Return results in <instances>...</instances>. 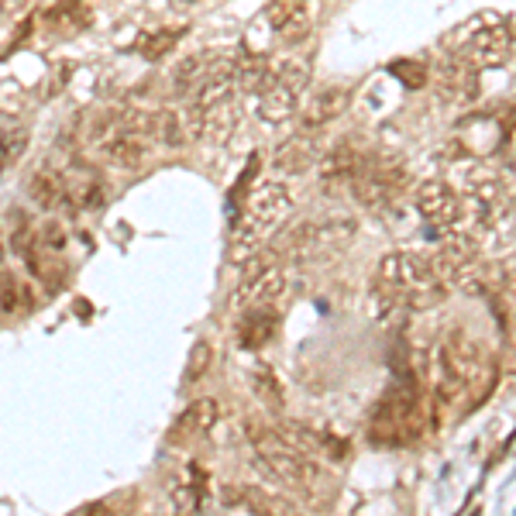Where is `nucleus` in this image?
<instances>
[{"label":"nucleus","mask_w":516,"mask_h":516,"mask_svg":"<svg viewBox=\"0 0 516 516\" xmlns=\"http://www.w3.org/2000/svg\"><path fill=\"white\" fill-rule=\"evenodd\" d=\"M245 430H248V437H252L255 458L265 472H272L276 479H283L286 486H293L307 503H314L317 510H327V506H331L338 486H334V479L327 475V468L317 465V458L296 451L276 424L269 427V424H258V420H248Z\"/></svg>","instance_id":"f257e3e1"},{"label":"nucleus","mask_w":516,"mask_h":516,"mask_svg":"<svg viewBox=\"0 0 516 516\" xmlns=\"http://www.w3.org/2000/svg\"><path fill=\"white\" fill-rule=\"evenodd\" d=\"M289 214H293V193H289L286 183L269 179V183L258 186L252 197L245 200V214H241V221L231 231L234 262H245L248 255H255L272 231L283 228Z\"/></svg>","instance_id":"f03ea898"},{"label":"nucleus","mask_w":516,"mask_h":516,"mask_svg":"<svg viewBox=\"0 0 516 516\" xmlns=\"http://www.w3.org/2000/svg\"><path fill=\"white\" fill-rule=\"evenodd\" d=\"M406 186H410V172L400 155L389 148H365L362 166L351 179V193L365 210H386L403 197Z\"/></svg>","instance_id":"7ed1b4c3"},{"label":"nucleus","mask_w":516,"mask_h":516,"mask_svg":"<svg viewBox=\"0 0 516 516\" xmlns=\"http://www.w3.org/2000/svg\"><path fill=\"white\" fill-rule=\"evenodd\" d=\"M351 238H355V221H351V217L307 221V224H300V228L283 234L279 255H286L289 262H317V258H331V255H338L341 248H348Z\"/></svg>","instance_id":"20e7f679"},{"label":"nucleus","mask_w":516,"mask_h":516,"mask_svg":"<svg viewBox=\"0 0 516 516\" xmlns=\"http://www.w3.org/2000/svg\"><path fill=\"white\" fill-rule=\"evenodd\" d=\"M420 434L417 382H400L372 413V437L379 444H410Z\"/></svg>","instance_id":"39448f33"},{"label":"nucleus","mask_w":516,"mask_h":516,"mask_svg":"<svg viewBox=\"0 0 516 516\" xmlns=\"http://www.w3.org/2000/svg\"><path fill=\"white\" fill-rule=\"evenodd\" d=\"M310 80L307 62L300 59H286V62H272V76L269 83L258 90V117L265 124H283L296 114L300 107V93Z\"/></svg>","instance_id":"423d86ee"},{"label":"nucleus","mask_w":516,"mask_h":516,"mask_svg":"<svg viewBox=\"0 0 516 516\" xmlns=\"http://www.w3.org/2000/svg\"><path fill=\"white\" fill-rule=\"evenodd\" d=\"M417 214L424 217V224L437 234L458 231L465 221V203H461L458 190L444 179H424L417 186Z\"/></svg>","instance_id":"0eeeda50"},{"label":"nucleus","mask_w":516,"mask_h":516,"mask_svg":"<svg viewBox=\"0 0 516 516\" xmlns=\"http://www.w3.org/2000/svg\"><path fill=\"white\" fill-rule=\"evenodd\" d=\"M461 203L468 207V214L475 217L479 224H492L506 207V197H503V186L492 172L472 166L465 172V193H458Z\"/></svg>","instance_id":"6e6552de"},{"label":"nucleus","mask_w":516,"mask_h":516,"mask_svg":"<svg viewBox=\"0 0 516 516\" xmlns=\"http://www.w3.org/2000/svg\"><path fill=\"white\" fill-rule=\"evenodd\" d=\"M362 155L365 148L358 138H341L334 148H327L324 159H320V186L324 190H338V186H351V179H355L358 166H362Z\"/></svg>","instance_id":"1a4fd4ad"},{"label":"nucleus","mask_w":516,"mask_h":516,"mask_svg":"<svg viewBox=\"0 0 516 516\" xmlns=\"http://www.w3.org/2000/svg\"><path fill=\"white\" fill-rule=\"evenodd\" d=\"M510 52H513V31L506 25H489V28L475 31L472 42H468V49L461 52V56L482 73V69L503 66V62L510 59Z\"/></svg>","instance_id":"9d476101"},{"label":"nucleus","mask_w":516,"mask_h":516,"mask_svg":"<svg viewBox=\"0 0 516 516\" xmlns=\"http://www.w3.org/2000/svg\"><path fill=\"white\" fill-rule=\"evenodd\" d=\"M286 296V272L279 269L276 262L269 265V269H262L255 279H248L245 286H238V293H234V303H238L241 310H265V307H276L283 303Z\"/></svg>","instance_id":"9b49d317"},{"label":"nucleus","mask_w":516,"mask_h":516,"mask_svg":"<svg viewBox=\"0 0 516 516\" xmlns=\"http://www.w3.org/2000/svg\"><path fill=\"white\" fill-rule=\"evenodd\" d=\"M234 128H238V97L207 107V111H190V131L203 145H224Z\"/></svg>","instance_id":"f8f14e48"},{"label":"nucleus","mask_w":516,"mask_h":516,"mask_svg":"<svg viewBox=\"0 0 516 516\" xmlns=\"http://www.w3.org/2000/svg\"><path fill=\"white\" fill-rule=\"evenodd\" d=\"M351 107V90L348 86H324L307 100L300 114V131H320L324 124L338 121V117Z\"/></svg>","instance_id":"ddd939ff"},{"label":"nucleus","mask_w":516,"mask_h":516,"mask_svg":"<svg viewBox=\"0 0 516 516\" xmlns=\"http://www.w3.org/2000/svg\"><path fill=\"white\" fill-rule=\"evenodd\" d=\"M217 413H221V406H217L214 396H200V400H193L176 417V424H172L169 444H193V441H200V437L210 434V427L217 424Z\"/></svg>","instance_id":"4468645a"},{"label":"nucleus","mask_w":516,"mask_h":516,"mask_svg":"<svg viewBox=\"0 0 516 516\" xmlns=\"http://www.w3.org/2000/svg\"><path fill=\"white\" fill-rule=\"evenodd\" d=\"M66 179V200L73 203L76 210H97L104 207L107 200V183L97 169L90 166H73L69 172H62Z\"/></svg>","instance_id":"2eb2a0df"},{"label":"nucleus","mask_w":516,"mask_h":516,"mask_svg":"<svg viewBox=\"0 0 516 516\" xmlns=\"http://www.w3.org/2000/svg\"><path fill=\"white\" fill-rule=\"evenodd\" d=\"M317 159H320V148H317L314 131H300V135L286 138V142L276 148V155H272V169L283 172V176H296V172L314 166Z\"/></svg>","instance_id":"dca6fc26"},{"label":"nucleus","mask_w":516,"mask_h":516,"mask_svg":"<svg viewBox=\"0 0 516 516\" xmlns=\"http://www.w3.org/2000/svg\"><path fill=\"white\" fill-rule=\"evenodd\" d=\"M279 331V310L265 307V310H241V327H238V341L241 348L258 351L265 348Z\"/></svg>","instance_id":"f3484780"},{"label":"nucleus","mask_w":516,"mask_h":516,"mask_svg":"<svg viewBox=\"0 0 516 516\" xmlns=\"http://www.w3.org/2000/svg\"><path fill=\"white\" fill-rule=\"evenodd\" d=\"M441 90L444 100H475L479 97V69L472 66L465 56L451 59L448 66H441Z\"/></svg>","instance_id":"a211bd4d"},{"label":"nucleus","mask_w":516,"mask_h":516,"mask_svg":"<svg viewBox=\"0 0 516 516\" xmlns=\"http://www.w3.org/2000/svg\"><path fill=\"white\" fill-rule=\"evenodd\" d=\"M28 197L42 210H56L59 203L66 200V179H62V172L38 169L35 176L28 179Z\"/></svg>","instance_id":"6ab92c4d"},{"label":"nucleus","mask_w":516,"mask_h":516,"mask_svg":"<svg viewBox=\"0 0 516 516\" xmlns=\"http://www.w3.org/2000/svg\"><path fill=\"white\" fill-rule=\"evenodd\" d=\"M28 142H31L28 124L14 121V117H0V172H7L25 155Z\"/></svg>","instance_id":"aec40b11"},{"label":"nucleus","mask_w":516,"mask_h":516,"mask_svg":"<svg viewBox=\"0 0 516 516\" xmlns=\"http://www.w3.org/2000/svg\"><path fill=\"white\" fill-rule=\"evenodd\" d=\"M238 499L248 506L255 516H300V510H296L289 499L276 496V492L269 489H258V486H241L238 489Z\"/></svg>","instance_id":"412c9836"},{"label":"nucleus","mask_w":516,"mask_h":516,"mask_svg":"<svg viewBox=\"0 0 516 516\" xmlns=\"http://www.w3.org/2000/svg\"><path fill=\"white\" fill-rule=\"evenodd\" d=\"M207 66H210V56H186L179 59V66L172 69V97H193V90L203 83L207 76Z\"/></svg>","instance_id":"4be33fe9"},{"label":"nucleus","mask_w":516,"mask_h":516,"mask_svg":"<svg viewBox=\"0 0 516 516\" xmlns=\"http://www.w3.org/2000/svg\"><path fill=\"white\" fill-rule=\"evenodd\" d=\"M248 382H252V393L262 400L269 410H283L286 400H283V382H279V375L269 369V365H255L252 375H248Z\"/></svg>","instance_id":"5701e85b"},{"label":"nucleus","mask_w":516,"mask_h":516,"mask_svg":"<svg viewBox=\"0 0 516 516\" xmlns=\"http://www.w3.org/2000/svg\"><path fill=\"white\" fill-rule=\"evenodd\" d=\"M307 11H310V0H269L262 18L272 31H279V28H286L289 21L300 18V14H307Z\"/></svg>","instance_id":"b1692460"},{"label":"nucleus","mask_w":516,"mask_h":516,"mask_svg":"<svg viewBox=\"0 0 516 516\" xmlns=\"http://www.w3.org/2000/svg\"><path fill=\"white\" fill-rule=\"evenodd\" d=\"M210 365H214V344L210 341H193L190 348V358H186V372H183V386H197L203 375L210 372Z\"/></svg>","instance_id":"393cba45"},{"label":"nucleus","mask_w":516,"mask_h":516,"mask_svg":"<svg viewBox=\"0 0 516 516\" xmlns=\"http://www.w3.org/2000/svg\"><path fill=\"white\" fill-rule=\"evenodd\" d=\"M25 307H31L28 289L11 272H0V314H21Z\"/></svg>","instance_id":"a878e982"},{"label":"nucleus","mask_w":516,"mask_h":516,"mask_svg":"<svg viewBox=\"0 0 516 516\" xmlns=\"http://www.w3.org/2000/svg\"><path fill=\"white\" fill-rule=\"evenodd\" d=\"M152 138L155 142H162L166 148H179L183 145V121H179L176 111H159L152 114Z\"/></svg>","instance_id":"bb28decb"},{"label":"nucleus","mask_w":516,"mask_h":516,"mask_svg":"<svg viewBox=\"0 0 516 516\" xmlns=\"http://www.w3.org/2000/svg\"><path fill=\"white\" fill-rule=\"evenodd\" d=\"M66 245H69V234L59 221H45L42 228L35 231V241H31V248H38V252L45 255H66Z\"/></svg>","instance_id":"cd10ccee"},{"label":"nucleus","mask_w":516,"mask_h":516,"mask_svg":"<svg viewBox=\"0 0 516 516\" xmlns=\"http://www.w3.org/2000/svg\"><path fill=\"white\" fill-rule=\"evenodd\" d=\"M183 35V28H169V31H159V35H152V42H145L142 45V56L145 59H162L166 56V52L172 49V45H176V38Z\"/></svg>","instance_id":"c85d7f7f"},{"label":"nucleus","mask_w":516,"mask_h":516,"mask_svg":"<svg viewBox=\"0 0 516 516\" xmlns=\"http://www.w3.org/2000/svg\"><path fill=\"white\" fill-rule=\"evenodd\" d=\"M393 73L400 76L406 86H424L427 83L424 62H406V59H400V62H393Z\"/></svg>","instance_id":"c756f323"},{"label":"nucleus","mask_w":516,"mask_h":516,"mask_svg":"<svg viewBox=\"0 0 516 516\" xmlns=\"http://www.w3.org/2000/svg\"><path fill=\"white\" fill-rule=\"evenodd\" d=\"M18 7V0H0V18H4L7 11H14Z\"/></svg>","instance_id":"7c9ffc66"},{"label":"nucleus","mask_w":516,"mask_h":516,"mask_svg":"<svg viewBox=\"0 0 516 516\" xmlns=\"http://www.w3.org/2000/svg\"><path fill=\"white\" fill-rule=\"evenodd\" d=\"M0 258H4V241H0Z\"/></svg>","instance_id":"2f4dec72"}]
</instances>
